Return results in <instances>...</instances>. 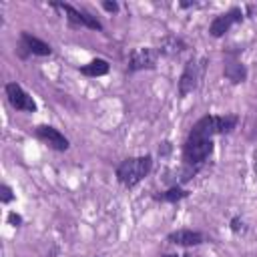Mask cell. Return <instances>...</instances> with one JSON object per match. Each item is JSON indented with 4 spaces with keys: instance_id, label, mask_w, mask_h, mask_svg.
I'll return each mask as SVG.
<instances>
[{
    "instance_id": "4",
    "label": "cell",
    "mask_w": 257,
    "mask_h": 257,
    "mask_svg": "<svg viewBox=\"0 0 257 257\" xmlns=\"http://www.w3.org/2000/svg\"><path fill=\"white\" fill-rule=\"evenodd\" d=\"M205 58L203 60H189L185 64V70L179 78V92L181 96H187L189 92H193L197 86H199V80H201V72H203V66H205Z\"/></svg>"
},
{
    "instance_id": "3",
    "label": "cell",
    "mask_w": 257,
    "mask_h": 257,
    "mask_svg": "<svg viewBox=\"0 0 257 257\" xmlns=\"http://www.w3.org/2000/svg\"><path fill=\"white\" fill-rule=\"evenodd\" d=\"M211 153H213V139H203L189 133L183 147V161L187 167H201Z\"/></svg>"
},
{
    "instance_id": "7",
    "label": "cell",
    "mask_w": 257,
    "mask_h": 257,
    "mask_svg": "<svg viewBox=\"0 0 257 257\" xmlns=\"http://www.w3.org/2000/svg\"><path fill=\"white\" fill-rule=\"evenodd\" d=\"M157 58H159V52L155 48H137L131 52L128 70L135 72V70H143V68H155Z\"/></svg>"
},
{
    "instance_id": "8",
    "label": "cell",
    "mask_w": 257,
    "mask_h": 257,
    "mask_svg": "<svg viewBox=\"0 0 257 257\" xmlns=\"http://www.w3.org/2000/svg\"><path fill=\"white\" fill-rule=\"evenodd\" d=\"M36 137L54 151H66L68 149V139L54 126H48V124L36 126Z\"/></svg>"
},
{
    "instance_id": "16",
    "label": "cell",
    "mask_w": 257,
    "mask_h": 257,
    "mask_svg": "<svg viewBox=\"0 0 257 257\" xmlns=\"http://www.w3.org/2000/svg\"><path fill=\"white\" fill-rule=\"evenodd\" d=\"M12 197H14V195H12V189H10L8 185H2V187H0V201H2V203H10Z\"/></svg>"
},
{
    "instance_id": "2",
    "label": "cell",
    "mask_w": 257,
    "mask_h": 257,
    "mask_svg": "<svg viewBox=\"0 0 257 257\" xmlns=\"http://www.w3.org/2000/svg\"><path fill=\"white\" fill-rule=\"evenodd\" d=\"M151 167H153V159H151L149 155L124 159V161L116 167V179H118V183H122L124 187H135V185H139V183L149 175Z\"/></svg>"
},
{
    "instance_id": "5",
    "label": "cell",
    "mask_w": 257,
    "mask_h": 257,
    "mask_svg": "<svg viewBox=\"0 0 257 257\" xmlns=\"http://www.w3.org/2000/svg\"><path fill=\"white\" fill-rule=\"evenodd\" d=\"M6 96H8V102L16 108V110H24V112H34L36 110V102L34 98L18 84V82H8L6 84Z\"/></svg>"
},
{
    "instance_id": "13",
    "label": "cell",
    "mask_w": 257,
    "mask_h": 257,
    "mask_svg": "<svg viewBox=\"0 0 257 257\" xmlns=\"http://www.w3.org/2000/svg\"><path fill=\"white\" fill-rule=\"evenodd\" d=\"M223 74H225V76H227L231 82L239 84V82H243V80H245L247 70H245V66H243L239 60H231V62H227V64H225Z\"/></svg>"
},
{
    "instance_id": "6",
    "label": "cell",
    "mask_w": 257,
    "mask_h": 257,
    "mask_svg": "<svg viewBox=\"0 0 257 257\" xmlns=\"http://www.w3.org/2000/svg\"><path fill=\"white\" fill-rule=\"evenodd\" d=\"M241 20H243L241 8H231V10H227L225 14H219V16L213 18V22H211V26H209V32H211V36L219 38V36H223L233 24H237V22H241Z\"/></svg>"
},
{
    "instance_id": "10",
    "label": "cell",
    "mask_w": 257,
    "mask_h": 257,
    "mask_svg": "<svg viewBox=\"0 0 257 257\" xmlns=\"http://www.w3.org/2000/svg\"><path fill=\"white\" fill-rule=\"evenodd\" d=\"M171 243L175 245H183V247H193V245H201L203 243V233L199 231H191V229H179V231H173L169 233L167 237Z\"/></svg>"
},
{
    "instance_id": "9",
    "label": "cell",
    "mask_w": 257,
    "mask_h": 257,
    "mask_svg": "<svg viewBox=\"0 0 257 257\" xmlns=\"http://www.w3.org/2000/svg\"><path fill=\"white\" fill-rule=\"evenodd\" d=\"M54 6L62 8L68 14V22L70 24H74V26H86V28H92V30H102V24L94 16H90L88 12H84V10H76L70 4H54Z\"/></svg>"
},
{
    "instance_id": "20",
    "label": "cell",
    "mask_w": 257,
    "mask_h": 257,
    "mask_svg": "<svg viewBox=\"0 0 257 257\" xmlns=\"http://www.w3.org/2000/svg\"><path fill=\"white\" fill-rule=\"evenodd\" d=\"M163 257H183V255H177V253H167V255H163Z\"/></svg>"
},
{
    "instance_id": "11",
    "label": "cell",
    "mask_w": 257,
    "mask_h": 257,
    "mask_svg": "<svg viewBox=\"0 0 257 257\" xmlns=\"http://www.w3.org/2000/svg\"><path fill=\"white\" fill-rule=\"evenodd\" d=\"M20 48H24L28 54H38V56H48L52 52V48L46 42H42L40 38L28 34V32H22V36H20Z\"/></svg>"
},
{
    "instance_id": "19",
    "label": "cell",
    "mask_w": 257,
    "mask_h": 257,
    "mask_svg": "<svg viewBox=\"0 0 257 257\" xmlns=\"http://www.w3.org/2000/svg\"><path fill=\"white\" fill-rule=\"evenodd\" d=\"M8 221H10V223H12L14 227L22 223V219H20V215H16V213H10V215H8Z\"/></svg>"
},
{
    "instance_id": "1",
    "label": "cell",
    "mask_w": 257,
    "mask_h": 257,
    "mask_svg": "<svg viewBox=\"0 0 257 257\" xmlns=\"http://www.w3.org/2000/svg\"><path fill=\"white\" fill-rule=\"evenodd\" d=\"M239 122L237 114H225V116H217V114H205L203 118H199L193 128L191 135L195 137H203V139H213L215 135H229Z\"/></svg>"
},
{
    "instance_id": "17",
    "label": "cell",
    "mask_w": 257,
    "mask_h": 257,
    "mask_svg": "<svg viewBox=\"0 0 257 257\" xmlns=\"http://www.w3.org/2000/svg\"><path fill=\"white\" fill-rule=\"evenodd\" d=\"M241 229H243V221H241L239 217L231 219V231H233V233H239Z\"/></svg>"
},
{
    "instance_id": "18",
    "label": "cell",
    "mask_w": 257,
    "mask_h": 257,
    "mask_svg": "<svg viewBox=\"0 0 257 257\" xmlns=\"http://www.w3.org/2000/svg\"><path fill=\"white\" fill-rule=\"evenodd\" d=\"M102 8H104V10H108V12H116V10H118V4H116V2H108V0H106V2H102Z\"/></svg>"
},
{
    "instance_id": "14",
    "label": "cell",
    "mask_w": 257,
    "mask_h": 257,
    "mask_svg": "<svg viewBox=\"0 0 257 257\" xmlns=\"http://www.w3.org/2000/svg\"><path fill=\"white\" fill-rule=\"evenodd\" d=\"M80 72H82V74H86V76H102V74H106V72H108V62H106V60H102V58L90 60L88 64H84V66L80 68Z\"/></svg>"
},
{
    "instance_id": "12",
    "label": "cell",
    "mask_w": 257,
    "mask_h": 257,
    "mask_svg": "<svg viewBox=\"0 0 257 257\" xmlns=\"http://www.w3.org/2000/svg\"><path fill=\"white\" fill-rule=\"evenodd\" d=\"M185 48H187V44H185L181 38H177V36H165V38L159 42L157 52H159V54H165V56H175V54L183 52Z\"/></svg>"
},
{
    "instance_id": "15",
    "label": "cell",
    "mask_w": 257,
    "mask_h": 257,
    "mask_svg": "<svg viewBox=\"0 0 257 257\" xmlns=\"http://www.w3.org/2000/svg\"><path fill=\"white\" fill-rule=\"evenodd\" d=\"M189 195V191L181 189V187H171L169 191L161 193V195H155V201H167V203H177L181 199H185Z\"/></svg>"
},
{
    "instance_id": "21",
    "label": "cell",
    "mask_w": 257,
    "mask_h": 257,
    "mask_svg": "<svg viewBox=\"0 0 257 257\" xmlns=\"http://www.w3.org/2000/svg\"><path fill=\"white\" fill-rule=\"evenodd\" d=\"M255 169H257V163H255Z\"/></svg>"
}]
</instances>
